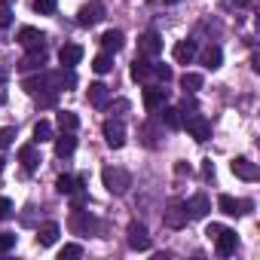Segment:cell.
Here are the masks:
<instances>
[{
    "label": "cell",
    "mask_w": 260,
    "mask_h": 260,
    "mask_svg": "<svg viewBox=\"0 0 260 260\" xmlns=\"http://www.w3.org/2000/svg\"><path fill=\"white\" fill-rule=\"evenodd\" d=\"M98 43H101V49H104V52H110V55H113V52H119V49H122L125 37H122V31H104Z\"/></svg>",
    "instance_id": "obj_17"
},
{
    "label": "cell",
    "mask_w": 260,
    "mask_h": 260,
    "mask_svg": "<svg viewBox=\"0 0 260 260\" xmlns=\"http://www.w3.org/2000/svg\"><path fill=\"white\" fill-rule=\"evenodd\" d=\"M104 187H107V193L122 196L128 187H132V178H128V172H122V169H104Z\"/></svg>",
    "instance_id": "obj_1"
},
{
    "label": "cell",
    "mask_w": 260,
    "mask_h": 260,
    "mask_svg": "<svg viewBox=\"0 0 260 260\" xmlns=\"http://www.w3.org/2000/svg\"><path fill=\"white\" fill-rule=\"evenodd\" d=\"M196 58V40H178L175 43V61L178 64H190Z\"/></svg>",
    "instance_id": "obj_16"
},
{
    "label": "cell",
    "mask_w": 260,
    "mask_h": 260,
    "mask_svg": "<svg viewBox=\"0 0 260 260\" xmlns=\"http://www.w3.org/2000/svg\"><path fill=\"white\" fill-rule=\"evenodd\" d=\"M43 141H52V122L49 119H40L34 125V144H43Z\"/></svg>",
    "instance_id": "obj_28"
},
{
    "label": "cell",
    "mask_w": 260,
    "mask_h": 260,
    "mask_svg": "<svg viewBox=\"0 0 260 260\" xmlns=\"http://www.w3.org/2000/svg\"><path fill=\"white\" fill-rule=\"evenodd\" d=\"M55 7H58V0H34V10H37L40 16H52Z\"/></svg>",
    "instance_id": "obj_31"
},
{
    "label": "cell",
    "mask_w": 260,
    "mask_h": 260,
    "mask_svg": "<svg viewBox=\"0 0 260 260\" xmlns=\"http://www.w3.org/2000/svg\"><path fill=\"white\" fill-rule=\"evenodd\" d=\"M83 205H86V190H83V187H77V190L71 193V208L77 211V208H83Z\"/></svg>",
    "instance_id": "obj_36"
},
{
    "label": "cell",
    "mask_w": 260,
    "mask_h": 260,
    "mask_svg": "<svg viewBox=\"0 0 260 260\" xmlns=\"http://www.w3.org/2000/svg\"><path fill=\"white\" fill-rule=\"evenodd\" d=\"M43 64H46V49L31 52L28 58H22V61H19V71H22V74H28V71H43Z\"/></svg>",
    "instance_id": "obj_19"
},
{
    "label": "cell",
    "mask_w": 260,
    "mask_h": 260,
    "mask_svg": "<svg viewBox=\"0 0 260 260\" xmlns=\"http://www.w3.org/2000/svg\"><path fill=\"white\" fill-rule=\"evenodd\" d=\"M19 43H22L28 52H40V49H46V34L37 31V28H22V31H19Z\"/></svg>",
    "instance_id": "obj_5"
},
{
    "label": "cell",
    "mask_w": 260,
    "mask_h": 260,
    "mask_svg": "<svg viewBox=\"0 0 260 260\" xmlns=\"http://www.w3.org/2000/svg\"><path fill=\"white\" fill-rule=\"evenodd\" d=\"M71 230L77 233V236H89V233H95L98 230V220L89 214V211H74V217H71Z\"/></svg>",
    "instance_id": "obj_8"
},
{
    "label": "cell",
    "mask_w": 260,
    "mask_h": 260,
    "mask_svg": "<svg viewBox=\"0 0 260 260\" xmlns=\"http://www.w3.org/2000/svg\"><path fill=\"white\" fill-rule=\"evenodd\" d=\"M138 49H141L144 58H156V55L162 52V37H159L156 31H147V34L138 37Z\"/></svg>",
    "instance_id": "obj_6"
},
{
    "label": "cell",
    "mask_w": 260,
    "mask_h": 260,
    "mask_svg": "<svg viewBox=\"0 0 260 260\" xmlns=\"http://www.w3.org/2000/svg\"><path fill=\"white\" fill-rule=\"evenodd\" d=\"M214 245H217V254H220V257H230V254L236 251V245H239V236H236V230H226V226H220V233L214 236Z\"/></svg>",
    "instance_id": "obj_9"
},
{
    "label": "cell",
    "mask_w": 260,
    "mask_h": 260,
    "mask_svg": "<svg viewBox=\"0 0 260 260\" xmlns=\"http://www.w3.org/2000/svg\"><path fill=\"white\" fill-rule=\"evenodd\" d=\"M220 61H223L220 46H205V52H202V64H205V68H211V71H217V68H220Z\"/></svg>",
    "instance_id": "obj_25"
},
{
    "label": "cell",
    "mask_w": 260,
    "mask_h": 260,
    "mask_svg": "<svg viewBox=\"0 0 260 260\" xmlns=\"http://www.w3.org/2000/svg\"><path fill=\"white\" fill-rule=\"evenodd\" d=\"M16 138V128H0V150H7Z\"/></svg>",
    "instance_id": "obj_37"
},
{
    "label": "cell",
    "mask_w": 260,
    "mask_h": 260,
    "mask_svg": "<svg viewBox=\"0 0 260 260\" xmlns=\"http://www.w3.org/2000/svg\"><path fill=\"white\" fill-rule=\"evenodd\" d=\"M184 205H187L190 217H196V220H202V217H205V214L211 211V199H208L205 193H196V196H193V199H187Z\"/></svg>",
    "instance_id": "obj_13"
},
{
    "label": "cell",
    "mask_w": 260,
    "mask_h": 260,
    "mask_svg": "<svg viewBox=\"0 0 260 260\" xmlns=\"http://www.w3.org/2000/svg\"><path fill=\"white\" fill-rule=\"evenodd\" d=\"M150 77H153V64L147 58H135L132 61V80L135 83H147Z\"/></svg>",
    "instance_id": "obj_20"
},
{
    "label": "cell",
    "mask_w": 260,
    "mask_h": 260,
    "mask_svg": "<svg viewBox=\"0 0 260 260\" xmlns=\"http://www.w3.org/2000/svg\"><path fill=\"white\" fill-rule=\"evenodd\" d=\"M128 245H132L135 251H147L150 248V236H147V226L144 223H128Z\"/></svg>",
    "instance_id": "obj_10"
},
{
    "label": "cell",
    "mask_w": 260,
    "mask_h": 260,
    "mask_svg": "<svg viewBox=\"0 0 260 260\" xmlns=\"http://www.w3.org/2000/svg\"><path fill=\"white\" fill-rule=\"evenodd\" d=\"M175 172H178V175H190V166H184V162H178V166H175Z\"/></svg>",
    "instance_id": "obj_41"
},
{
    "label": "cell",
    "mask_w": 260,
    "mask_h": 260,
    "mask_svg": "<svg viewBox=\"0 0 260 260\" xmlns=\"http://www.w3.org/2000/svg\"><path fill=\"white\" fill-rule=\"evenodd\" d=\"M202 172H205V178H214V166H211V159H205V166H202Z\"/></svg>",
    "instance_id": "obj_40"
},
{
    "label": "cell",
    "mask_w": 260,
    "mask_h": 260,
    "mask_svg": "<svg viewBox=\"0 0 260 260\" xmlns=\"http://www.w3.org/2000/svg\"><path fill=\"white\" fill-rule=\"evenodd\" d=\"M86 95H89V104H92V107H104V104H107V98H110V92H107V86H104V83H92Z\"/></svg>",
    "instance_id": "obj_23"
},
{
    "label": "cell",
    "mask_w": 260,
    "mask_h": 260,
    "mask_svg": "<svg viewBox=\"0 0 260 260\" xmlns=\"http://www.w3.org/2000/svg\"><path fill=\"white\" fill-rule=\"evenodd\" d=\"M13 214V202L10 199H4V196H0V220H7Z\"/></svg>",
    "instance_id": "obj_38"
},
{
    "label": "cell",
    "mask_w": 260,
    "mask_h": 260,
    "mask_svg": "<svg viewBox=\"0 0 260 260\" xmlns=\"http://www.w3.org/2000/svg\"><path fill=\"white\" fill-rule=\"evenodd\" d=\"M19 162H22V169H25V172H34V169L40 166V156H37V147H34V144H25V147L19 150Z\"/></svg>",
    "instance_id": "obj_22"
},
{
    "label": "cell",
    "mask_w": 260,
    "mask_h": 260,
    "mask_svg": "<svg viewBox=\"0 0 260 260\" xmlns=\"http://www.w3.org/2000/svg\"><path fill=\"white\" fill-rule=\"evenodd\" d=\"M159 110H162V125H169V128L184 125V110L181 107H159Z\"/></svg>",
    "instance_id": "obj_24"
},
{
    "label": "cell",
    "mask_w": 260,
    "mask_h": 260,
    "mask_svg": "<svg viewBox=\"0 0 260 260\" xmlns=\"http://www.w3.org/2000/svg\"><path fill=\"white\" fill-rule=\"evenodd\" d=\"M217 233H220V223H208V230H205V236H208V239H214Z\"/></svg>",
    "instance_id": "obj_39"
},
{
    "label": "cell",
    "mask_w": 260,
    "mask_h": 260,
    "mask_svg": "<svg viewBox=\"0 0 260 260\" xmlns=\"http://www.w3.org/2000/svg\"><path fill=\"white\" fill-rule=\"evenodd\" d=\"M4 169H7V159H4V156H0V172H4Z\"/></svg>",
    "instance_id": "obj_42"
},
{
    "label": "cell",
    "mask_w": 260,
    "mask_h": 260,
    "mask_svg": "<svg viewBox=\"0 0 260 260\" xmlns=\"http://www.w3.org/2000/svg\"><path fill=\"white\" fill-rule=\"evenodd\" d=\"M0 86H4V77H0Z\"/></svg>",
    "instance_id": "obj_44"
},
{
    "label": "cell",
    "mask_w": 260,
    "mask_h": 260,
    "mask_svg": "<svg viewBox=\"0 0 260 260\" xmlns=\"http://www.w3.org/2000/svg\"><path fill=\"white\" fill-rule=\"evenodd\" d=\"M92 71H95V74H110V71H113V55H110V52H98V55L92 58Z\"/></svg>",
    "instance_id": "obj_27"
},
{
    "label": "cell",
    "mask_w": 260,
    "mask_h": 260,
    "mask_svg": "<svg viewBox=\"0 0 260 260\" xmlns=\"http://www.w3.org/2000/svg\"><path fill=\"white\" fill-rule=\"evenodd\" d=\"M74 257H83V248L80 245H64L58 251V260H74Z\"/></svg>",
    "instance_id": "obj_32"
},
{
    "label": "cell",
    "mask_w": 260,
    "mask_h": 260,
    "mask_svg": "<svg viewBox=\"0 0 260 260\" xmlns=\"http://www.w3.org/2000/svg\"><path fill=\"white\" fill-rule=\"evenodd\" d=\"M101 132H104V141H107V147L119 150V147L125 144V128H122V122H116V119H107V122L101 125Z\"/></svg>",
    "instance_id": "obj_4"
},
{
    "label": "cell",
    "mask_w": 260,
    "mask_h": 260,
    "mask_svg": "<svg viewBox=\"0 0 260 260\" xmlns=\"http://www.w3.org/2000/svg\"><path fill=\"white\" fill-rule=\"evenodd\" d=\"M101 19H104V4H98V0L80 7V13H77V25H83V28H92V25H98Z\"/></svg>",
    "instance_id": "obj_3"
},
{
    "label": "cell",
    "mask_w": 260,
    "mask_h": 260,
    "mask_svg": "<svg viewBox=\"0 0 260 260\" xmlns=\"http://www.w3.org/2000/svg\"><path fill=\"white\" fill-rule=\"evenodd\" d=\"M80 184H83L80 178H71V175H61V178L55 181V190H58L61 196H71V193H74V190H77Z\"/></svg>",
    "instance_id": "obj_29"
},
{
    "label": "cell",
    "mask_w": 260,
    "mask_h": 260,
    "mask_svg": "<svg viewBox=\"0 0 260 260\" xmlns=\"http://www.w3.org/2000/svg\"><path fill=\"white\" fill-rule=\"evenodd\" d=\"M184 125H187V132L196 138V141H208L211 138V122L202 116V113H184Z\"/></svg>",
    "instance_id": "obj_2"
},
{
    "label": "cell",
    "mask_w": 260,
    "mask_h": 260,
    "mask_svg": "<svg viewBox=\"0 0 260 260\" xmlns=\"http://www.w3.org/2000/svg\"><path fill=\"white\" fill-rule=\"evenodd\" d=\"M166 223H169L172 230H181V226L187 223V205H184V202H172L169 211H166Z\"/></svg>",
    "instance_id": "obj_15"
},
{
    "label": "cell",
    "mask_w": 260,
    "mask_h": 260,
    "mask_svg": "<svg viewBox=\"0 0 260 260\" xmlns=\"http://www.w3.org/2000/svg\"><path fill=\"white\" fill-rule=\"evenodd\" d=\"M162 4H181V0H162Z\"/></svg>",
    "instance_id": "obj_43"
},
{
    "label": "cell",
    "mask_w": 260,
    "mask_h": 260,
    "mask_svg": "<svg viewBox=\"0 0 260 260\" xmlns=\"http://www.w3.org/2000/svg\"><path fill=\"white\" fill-rule=\"evenodd\" d=\"M80 58H83V46H77V43H64V46L58 49L61 68H74V64H80Z\"/></svg>",
    "instance_id": "obj_14"
},
{
    "label": "cell",
    "mask_w": 260,
    "mask_h": 260,
    "mask_svg": "<svg viewBox=\"0 0 260 260\" xmlns=\"http://www.w3.org/2000/svg\"><path fill=\"white\" fill-rule=\"evenodd\" d=\"M230 169H233V175L242 178V181H257V178H260L257 166H254L251 159H245V156H236V159L230 162Z\"/></svg>",
    "instance_id": "obj_11"
},
{
    "label": "cell",
    "mask_w": 260,
    "mask_h": 260,
    "mask_svg": "<svg viewBox=\"0 0 260 260\" xmlns=\"http://www.w3.org/2000/svg\"><path fill=\"white\" fill-rule=\"evenodd\" d=\"M10 25H13V10H10V4H4V0H0V31L10 28Z\"/></svg>",
    "instance_id": "obj_33"
},
{
    "label": "cell",
    "mask_w": 260,
    "mask_h": 260,
    "mask_svg": "<svg viewBox=\"0 0 260 260\" xmlns=\"http://www.w3.org/2000/svg\"><path fill=\"white\" fill-rule=\"evenodd\" d=\"M166 101H169V89H162V86L144 89V107L147 110H159V107H166Z\"/></svg>",
    "instance_id": "obj_12"
},
{
    "label": "cell",
    "mask_w": 260,
    "mask_h": 260,
    "mask_svg": "<svg viewBox=\"0 0 260 260\" xmlns=\"http://www.w3.org/2000/svg\"><path fill=\"white\" fill-rule=\"evenodd\" d=\"M58 236H61L58 223H43V226L37 230V245L49 248V245H55V242H58Z\"/></svg>",
    "instance_id": "obj_18"
},
{
    "label": "cell",
    "mask_w": 260,
    "mask_h": 260,
    "mask_svg": "<svg viewBox=\"0 0 260 260\" xmlns=\"http://www.w3.org/2000/svg\"><path fill=\"white\" fill-rule=\"evenodd\" d=\"M77 125H80V116L71 113V110H61L58 113V128L61 132H77Z\"/></svg>",
    "instance_id": "obj_30"
},
{
    "label": "cell",
    "mask_w": 260,
    "mask_h": 260,
    "mask_svg": "<svg viewBox=\"0 0 260 260\" xmlns=\"http://www.w3.org/2000/svg\"><path fill=\"white\" fill-rule=\"evenodd\" d=\"M202 83H205V77H202V74H193V71H187V74L181 77V89H184V92H190V95H193V92H199V89H202Z\"/></svg>",
    "instance_id": "obj_26"
},
{
    "label": "cell",
    "mask_w": 260,
    "mask_h": 260,
    "mask_svg": "<svg viewBox=\"0 0 260 260\" xmlns=\"http://www.w3.org/2000/svg\"><path fill=\"white\" fill-rule=\"evenodd\" d=\"M16 248V233H0V254Z\"/></svg>",
    "instance_id": "obj_34"
},
{
    "label": "cell",
    "mask_w": 260,
    "mask_h": 260,
    "mask_svg": "<svg viewBox=\"0 0 260 260\" xmlns=\"http://www.w3.org/2000/svg\"><path fill=\"white\" fill-rule=\"evenodd\" d=\"M217 208H220L226 217H239V214H245V211L251 208V202H242V199H233L230 193H220V196H217Z\"/></svg>",
    "instance_id": "obj_7"
},
{
    "label": "cell",
    "mask_w": 260,
    "mask_h": 260,
    "mask_svg": "<svg viewBox=\"0 0 260 260\" xmlns=\"http://www.w3.org/2000/svg\"><path fill=\"white\" fill-rule=\"evenodd\" d=\"M153 77H156V80H162V83H169L175 74H172V68H169V64H153Z\"/></svg>",
    "instance_id": "obj_35"
},
{
    "label": "cell",
    "mask_w": 260,
    "mask_h": 260,
    "mask_svg": "<svg viewBox=\"0 0 260 260\" xmlns=\"http://www.w3.org/2000/svg\"><path fill=\"white\" fill-rule=\"evenodd\" d=\"M77 150V138H74V132H61L58 138H55V156H71Z\"/></svg>",
    "instance_id": "obj_21"
}]
</instances>
